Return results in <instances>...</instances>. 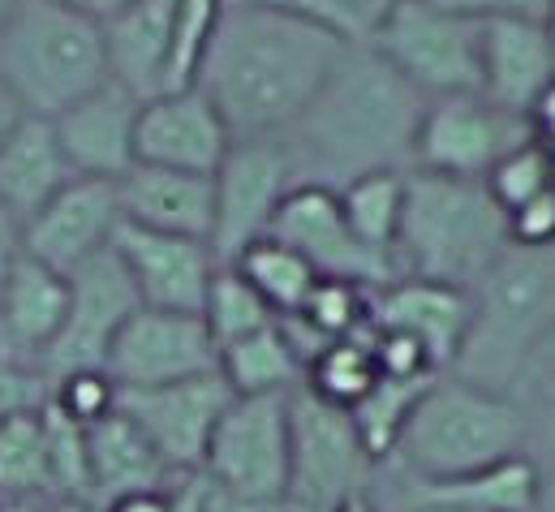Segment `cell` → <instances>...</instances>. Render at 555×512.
Masks as SVG:
<instances>
[{"mask_svg":"<svg viewBox=\"0 0 555 512\" xmlns=\"http://www.w3.org/2000/svg\"><path fill=\"white\" fill-rule=\"evenodd\" d=\"M349 43L310 17L224 9L194 87L233 138H276L297 126Z\"/></svg>","mask_w":555,"mask_h":512,"instance_id":"obj_1","label":"cell"},{"mask_svg":"<svg viewBox=\"0 0 555 512\" xmlns=\"http://www.w3.org/2000/svg\"><path fill=\"white\" fill-rule=\"evenodd\" d=\"M426 95L405 82L366 39H353L323 91L284 133L297 181L340 190L371 172L414 168Z\"/></svg>","mask_w":555,"mask_h":512,"instance_id":"obj_2","label":"cell"},{"mask_svg":"<svg viewBox=\"0 0 555 512\" xmlns=\"http://www.w3.org/2000/svg\"><path fill=\"white\" fill-rule=\"evenodd\" d=\"M474 315L448 375L487 392H521L555 332V246H513L469 289Z\"/></svg>","mask_w":555,"mask_h":512,"instance_id":"obj_3","label":"cell"},{"mask_svg":"<svg viewBox=\"0 0 555 512\" xmlns=\"http://www.w3.org/2000/svg\"><path fill=\"white\" fill-rule=\"evenodd\" d=\"M530 439V409L517 392H487L439 375L422 392L384 465L405 478H461L526 452Z\"/></svg>","mask_w":555,"mask_h":512,"instance_id":"obj_4","label":"cell"},{"mask_svg":"<svg viewBox=\"0 0 555 512\" xmlns=\"http://www.w3.org/2000/svg\"><path fill=\"white\" fill-rule=\"evenodd\" d=\"M508 212L491 199L487 181L426 168L405 172V207L392 246L401 276L474 289L482 271L508 251Z\"/></svg>","mask_w":555,"mask_h":512,"instance_id":"obj_5","label":"cell"},{"mask_svg":"<svg viewBox=\"0 0 555 512\" xmlns=\"http://www.w3.org/2000/svg\"><path fill=\"white\" fill-rule=\"evenodd\" d=\"M0 82L26 117H61L108 82L100 22L61 0H17L0 22Z\"/></svg>","mask_w":555,"mask_h":512,"instance_id":"obj_6","label":"cell"},{"mask_svg":"<svg viewBox=\"0 0 555 512\" xmlns=\"http://www.w3.org/2000/svg\"><path fill=\"white\" fill-rule=\"evenodd\" d=\"M379 461L366 452L349 409L314 396L306 384L288 392V500L306 512H332L340 500L371 491Z\"/></svg>","mask_w":555,"mask_h":512,"instance_id":"obj_7","label":"cell"},{"mask_svg":"<svg viewBox=\"0 0 555 512\" xmlns=\"http://www.w3.org/2000/svg\"><path fill=\"white\" fill-rule=\"evenodd\" d=\"M366 43L426 100L482 95V26L474 17L448 13L435 0H405L366 35Z\"/></svg>","mask_w":555,"mask_h":512,"instance_id":"obj_8","label":"cell"},{"mask_svg":"<svg viewBox=\"0 0 555 512\" xmlns=\"http://www.w3.org/2000/svg\"><path fill=\"white\" fill-rule=\"evenodd\" d=\"M198 474L229 500L288 496V392L233 396L211 431Z\"/></svg>","mask_w":555,"mask_h":512,"instance_id":"obj_9","label":"cell"},{"mask_svg":"<svg viewBox=\"0 0 555 512\" xmlns=\"http://www.w3.org/2000/svg\"><path fill=\"white\" fill-rule=\"evenodd\" d=\"M216 185V216H211V255L220 267L237 263L242 251L268 238L280 199L297 185L293 151L276 138H233L229 155L211 172Z\"/></svg>","mask_w":555,"mask_h":512,"instance_id":"obj_10","label":"cell"},{"mask_svg":"<svg viewBox=\"0 0 555 512\" xmlns=\"http://www.w3.org/2000/svg\"><path fill=\"white\" fill-rule=\"evenodd\" d=\"M530 138H534L530 117H517L478 91L426 100L414 142V168L465 177V181H487V172L504 155L526 146Z\"/></svg>","mask_w":555,"mask_h":512,"instance_id":"obj_11","label":"cell"},{"mask_svg":"<svg viewBox=\"0 0 555 512\" xmlns=\"http://www.w3.org/2000/svg\"><path fill=\"white\" fill-rule=\"evenodd\" d=\"M268 238L288 246V251H297L319 276L349 280V284H362L371 293L401 276L392 258L362 246L353 238V229H349V220L340 212V194L327 190V185H314V181H297L280 199Z\"/></svg>","mask_w":555,"mask_h":512,"instance_id":"obj_12","label":"cell"},{"mask_svg":"<svg viewBox=\"0 0 555 512\" xmlns=\"http://www.w3.org/2000/svg\"><path fill=\"white\" fill-rule=\"evenodd\" d=\"M139 289L126 271V263L117 258V251H100L87 263H78L69 271V315L65 328L56 336V345L43 354L39 375L52 384L69 371H91L104 367L113 336L121 332V323L139 310Z\"/></svg>","mask_w":555,"mask_h":512,"instance_id":"obj_13","label":"cell"},{"mask_svg":"<svg viewBox=\"0 0 555 512\" xmlns=\"http://www.w3.org/2000/svg\"><path fill=\"white\" fill-rule=\"evenodd\" d=\"M233 392L220 380V371L211 375H194L181 384L159 387H121L117 392V409L146 435V444L164 457V465L181 478L203 470L211 431L220 422V413L229 409Z\"/></svg>","mask_w":555,"mask_h":512,"instance_id":"obj_14","label":"cell"},{"mask_svg":"<svg viewBox=\"0 0 555 512\" xmlns=\"http://www.w3.org/2000/svg\"><path fill=\"white\" fill-rule=\"evenodd\" d=\"M104 371L113 375L117 387L181 384V380L220 371V349H216L203 315L139 306L113 336Z\"/></svg>","mask_w":555,"mask_h":512,"instance_id":"obj_15","label":"cell"},{"mask_svg":"<svg viewBox=\"0 0 555 512\" xmlns=\"http://www.w3.org/2000/svg\"><path fill=\"white\" fill-rule=\"evenodd\" d=\"M113 251L126 263L142 306L177 310V315H198L203 310L207 284H211V276L220 267L207 242L139 229L130 220L117 225Z\"/></svg>","mask_w":555,"mask_h":512,"instance_id":"obj_16","label":"cell"},{"mask_svg":"<svg viewBox=\"0 0 555 512\" xmlns=\"http://www.w3.org/2000/svg\"><path fill=\"white\" fill-rule=\"evenodd\" d=\"M139 113L142 100L121 82H104L61 117H52L56 142L74 168V177L121 181L139 164Z\"/></svg>","mask_w":555,"mask_h":512,"instance_id":"obj_17","label":"cell"},{"mask_svg":"<svg viewBox=\"0 0 555 512\" xmlns=\"http://www.w3.org/2000/svg\"><path fill=\"white\" fill-rule=\"evenodd\" d=\"M121 225V199L117 181L100 177H74L26 229L22 251L56 271H74L78 263L113 246V233Z\"/></svg>","mask_w":555,"mask_h":512,"instance_id":"obj_18","label":"cell"},{"mask_svg":"<svg viewBox=\"0 0 555 512\" xmlns=\"http://www.w3.org/2000/svg\"><path fill=\"white\" fill-rule=\"evenodd\" d=\"M469 315H474L469 289H452L439 280L397 276L392 284L371 293V323L422 345V354L430 358L439 375L452 371L465 345V332H469Z\"/></svg>","mask_w":555,"mask_h":512,"instance_id":"obj_19","label":"cell"},{"mask_svg":"<svg viewBox=\"0 0 555 512\" xmlns=\"http://www.w3.org/2000/svg\"><path fill=\"white\" fill-rule=\"evenodd\" d=\"M233 133L198 87L164 91L139 113V164L211 177L229 155Z\"/></svg>","mask_w":555,"mask_h":512,"instance_id":"obj_20","label":"cell"},{"mask_svg":"<svg viewBox=\"0 0 555 512\" xmlns=\"http://www.w3.org/2000/svg\"><path fill=\"white\" fill-rule=\"evenodd\" d=\"M482 26V95L517 117H530L539 95L555 82V43L547 22L495 17Z\"/></svg>","mask_w":555,"mask_h":512,"instance_id":"obj_21","label":"cell"},{"mask_svg":"<svg viewBox=\"0 0 555 512\" xmlns=\"http://www.w3.org/2000/svg\"><path fill=\"white\" fill-rule=\"evenodd\" d=\"M65 315H69V276L22 251L0 289V354L39 371L43 354L56 345L65 328Z\"/></svg>","mask_w":555,"mask_h":512,"instance_id":"obj_22","label":"cell"},{"mask_svg":"<svg viewBox=\"0 0 555 512\" xmlns=\"http://www.w3.org/2000/svg\"><path fill=\"white\" fill-rule=\"evenodd\" d=\"M392 496L443 512H534L543 496V465L530 452H517L491 470L461 474V478H405L379 465Z\"/></svg>","mask_w":555,"mask_h":512,"instance_id":"obj_23","label":"cell"},{"mask_svg":"<svg viewBox=\"0 0 555 512\" xmlns=\"http://www.w3.org/2000/svg\"><path fill=\"white\" fill-rule=\"evenodd\" d=\"M117 199H121V220H130L139 229L177 233V238H194V242L211 238V216H216L211 177L134 164L117 181Z\"/></svg>","mask_w":555,"mask_h":512,"instance_id":"obj_24","label":"cell"},{"mask_svg":"<svg viewBox=\"0 0 555 512\" xmlns=\"http://www.w3.org/2000/svg\"><path fill=\"white\" fill-rule=\"evenodd\" d=\"M74 168L56 142V129L43 117H22L0 138V207L26 229L65 185Z\"/></svg>","mask_w":555,"mask_h":512,"instance_id":"obj_25","label":"cell"},{"mask_svg":"<svg viewBox=\"0 0 555 512\" xmlns=\"http://www.w3.org/2000/svg\"><path fill=\"white\" fill-rule=\"evenodd\" d=\"M87 465H91V509L134 496V491H172L185 478L164 465V457L146 444L139 426L113 409L108 418L87 426Z\"/></svg>","mask_w":555,"mask_h":512,"instance_id":"obj_26","label":"cell"},{"mask_svg":"<svg viewBox=\"0 0 555 512\" xmlns=\"http://www.w3.org/2000/svg\"><path fill=\"white\" fill-rule=\"evenodd\" d=\"M172 4L177 0H134L108 22L104 30V56H108V78L134 91L142 104L164 95V74H168V43H172Z\"/></svg>","mask_w":555,"mask_h":512,"instance_id":"obj_27","label":"cell"},{"mask_svg":"<svg viewBox=\"0 0 555 512\" xmlns=\"http://www.w3.org/2000/svg\"><path fill=\"white\" fill-rule=\"evenodd\" d=\"M220 380L233 396H272V392H293L301 384V362L293 345L284 341L280 323L242 336L220 349Z\"/></svg>","mask_w":555,"mask_h":512,"instance_id":"obj_28","label":"cell"},{"mask_svg":"<svg viewBox=\"0 0 555 512\" xmlns=\"http://www.w3.org/2000/svg\"><path fill=\"white\" fill-rule=\"evenodd\" d=\"M379 358H375V328H358L353 336H340L332 345H323V354L306 367L301 384L310 387L314 396L353 409L371 387L379 384Z\"/></svg>","mask_w":555,"mask_h":512,"instance_id":"obj_29","label":"cell"},{"mask_svg":"<svg viewBox=\"0 0 555 512\" xmlns=\"http://www.w3.org/2000/svg\"><path fill=\"white\" fill-rule=\"evenodd\" d=\"M410 172V168H405ZM405 172H371L349 185H340V212L353 229V238L371 251L392 258L397 229H401V207H405ZM397 263V258H392Z\"/></svg>","mask_w":555,"mask_h":512,"instance_id":"obj_30","label":"cell"},{"mask_svg":"<svg viewBox=\"0 0 555 512\" xmlns=\"http://www.w3.org/2000/svg\"><path fill=\"white\" fill-rule=\"evenodd\" d=\"M229 267L242 271V280L276 310V319L280 315H297V310L306 306L310 289L319 284V271L297 255V251L280 246L272 238H263V242H255L250 251H242L237 263H229Z\"/></svg>","mask_w":555,"mask_h":512,"instance_id":"obj_31","label":"cell"},{"mask_svg":"<svg viewBox=\"0 0 555 512\" xmlns=\"http://www.w3.org/2000/svg\"><path fill=\"white\" fill-rule=\"evenodd\" d=\"M0 500H56L39 409L0 422Z\"/></svg>","mask_w":555,"mask_h":512,"instance_id":"obj_32","label":"cell"},{"mask_svg":"<svg viewBox=\"0 0 555 512\" xmlns=\"http://www.w3.org/2000/svg\"><path fill=\"white\" fill-rule=\"evenodd\" d=\"M435 380H439V375H417V380L379 375V384L371 387V392L349 409V418H353V426H358L366 452H371L379 465L392 457V448H397V439H401V431H405L414 405L422 400V392L435 384Z\"/></svg>","mask_w":555,"mask_h":512,"instance_id":"obj_33","label":"cell"},{"mask_svg":"<svg viewBox=\"0 0 555 512\" xmlns=\"http://www.w3.org/2000/svg\"><path fill=\"white\" fill-rule=\"evenodd\" d=\"M198 315H203V323H207L216 349H224V345H233V341H242V336H255V332H263V328L276 323V310H272V306L242 280V271H233V267H216Z\"/></svg>","mask_w":555,"mask_h":512,"instance_id":"obj_34","label":"cell"},{"mask_svg":"<svg viewBox=\"0 0 555 512\" xmlns=\"http://www.w3.org/2000/svg\"><path fill=\"white\" fill-rule=\"evenodd\" d=\"M43 422V444H48V474H52V496L91 504V465H87V426L61 413L52 400L39 409Z\"/></svg>","mask_w":555,"mask_h":512,"instance_id":"obj_35","label":"cell"},{"mask_svg":"<svg viewBox=\"0 0 555 512\" xmlns=\"http://www.w3.org/2000/svg\"><path fill=\"white\" fill-rule=\"evenodd\" d=\"M224 17V0H177L172 4V43H168V74L164 91L194 87L203 56L216 39V26Z\"/></svg>","mask_w":555,"mask_h":512,"instance_id":"obj_36","label":"cell"},{"mask_svg":"<svg viewBox=\"0 0 555 512\" xmlns=\"http://www.w3.org/2000/svg\"><path fill=\"white\" fill-rule=\"evenodd\" d=\"M487 190L504 212H517L521 203L539 199L555 190V164L547 155V146L539 138H530L526 146H517L513 155H504L491 172H487Z\"/></svg>","mask_w":555,"mask_h":512,"instance_id":"obj_37","label":"cell"},{"mask_svg":"<svg viewBox=\"0 0 555 512\" xmlns=\"http://www.w3.org/2000/svg\"><path fill=\"white\" fill-rule=\"evenodd\" d=\"M314 332H323L327 341L353 336L358 328L371 323V289L349 284V280H327L319 276V284L310 289L306 306L297 310Z\"/></svg>","mask_w":555,"mask_h":512,"instance_id":"obj_38","label":"cell"},{"mask_svg":"<svg viewBox=\"0 0 555 512\" xmlns=\"http://www.w3.org/2000/svg\"><path fill=\"white\" fill-rule=\"evenodd\" d=\"M48 387H52V392H48V400H52L61 413H69L74 422H82V426H91V422L108 418V413L117 409V392H121V387L113 384V375H108L104 367L69 371V375L52 380Z\"/></svg>","mask_w":555,"mask_h":512,"instance_id":"obj_39","label":"cell"},{"mask_svg":"<svg viewBox=\"0 0 555 512\" xmlns=\"http://www.w3.org/2000/svg\"><path fill=\"white\" fill-rule=\"evenodd\" d=\"M48 392H52V387H48V380H43L35 367H26V362L0 354V422H4V418H17V413L43 409Z\"/></svg>","mask_w":555,"mask_h":512,"instance_id":"obj_40","label":"cell"},{"mask_svg":"<svg viewBox=\"0 0 555 512\" xmlns=\"http://www.w3.org/2000/svg\"><path fill=\"white\" fill-rule=\"evenodd\" d=\"M508 238L513 246H534V251L555 246V190L508 212Z\"/></svg>","mask_w":555,"mask_h":512,"instance_id":"obj_41","label":"cell"},{"mask_svg":"<svg viewBox=\"0 0 555 512\" xmlns=\"http://www.w3.org/2000/svg\"><path fill=\"white\" fill-rule=\"evenodd\" d=\"M448 13L474 17V22H495V17H534L547 22V4L552 0H435Z\"/></svg>","mask_w":555,"mask_h":512,"instance_id":"obj_42","label":"cell"},{"mask_svg":"<svg viewBox=\"0 0 555 512\" xmlns=\"http://www.w3.org/2000/svg\"><path fill=\"white\" fill-rule=\"evenodd\" d=\"M224 9H272V13H293V17H310L336 35L349 39V26L336 9V0H224Z\"/></svg>","mask_w":555,"mask_h":512,"instance_id":"obj_43","label":"cell"},{"mask_svg":"<svg viewBox=\"0 0 555 512\" xmlns=\"http://www.w3.org/2000/svg\"><path fill=\"white\" fill-rule=\"evenodd\" d=\"M517 396H521L526 409H530V426H534V435H543V444L555 452V371L534 375Z\"/></svg>","mask_w":555,"mask_h":512,"instance_id":"obj_44","label":"cell"},{"mask_svg":"<svg viewBox=\"0 0 555 512\" xmlns=\"http://www.w3.org/2000/svg\"><path fill=\"white\" fill-rule=\"evenodd\" d=\"M405 0H336L345 26H349V39H366L392 9H401Z\"/></svg>","mask_w":555,"mask_h":512,"instance_id":"obj_45","label":"cell"},{"mask_svg":"<svg viewBox=\"0 0 555 512\" xmlns=\"http://www.w3.org/2000/svg\"><path fill=\"white\" fill-rule=\"evenodd\" d=\"M207 512H306V509L293 504L288 496H280V500H229V496H220V491L207 487Z\"/></svg>","mask_w":555,"mask_h":512,"instance_id":"obj_46","label":"cell"},{"mask_svg":"<svg viewBox=\"0 0 555 512\" xmlns=\"http://www.w3.org/2000/svg\"><path fill=\"white\" fill-rule=\"evenodd\" d=\"M177 491V487H172ZM172 491H134V496H117L95 512H172Z\"/></svg>","mask_w":555,"mask_h":512,"instance_id":"obj_47","label":"cell"},{"mask_svg":"<svg viewBox=\"0 0 555 512\" xmlns=\"http://www.w3.org/2000/svg\"><path fill=\"white\" fill-rule=\"evenodd\" d=\"M17 255H22V225L0 207V289H4V276L13 271Z\"/></svg>","mask_w":555,"mask_h":512,"instance_id":"obj_48","label":"cell"},{"mask_svg":"<svg viewBox=\"0 0 555 512\" xmlns=\"http://www.w3.org/2000/svg\"><path fill=\"white\" fill-rule=\"evenodd\" d=\"M530 126H534V138H539L543 146H552L555 142V82L539 95V104L530 108Z\"/></svg>","mask_w":555,"mask_h":512,"instance_id":"obj_49","label":"cell"},{"mask_svg":"<svg viewBox=\"0 0 555 512\" xmlns=\"http://www.w3.org/2000/svg\"><path fill=\"white\" fill-rule=\"evenodd\" d=\"M172 512H207V483H203V474H190L172 491Z\"/></svg>","mask_w":555,"mask_h":512,"instance_id":"obj_50","label":"cell"},{"mask_svg":"<svg viewBox=\"0 0 555 512\" xmlns=\"http://www.w3.org/2000/svg\"><path fill=\"white\" fill-rule=\"evenodd\" d=\"M61 4H69L74 13H87V17H95V22H108L113 13H121V9L134 4V0H61Z\"/></svg>","mask_w":555,"mask_h":512,"instance_id":"obj_51","label":"cell"},{"mask_svg":"<svg viewBox=\"0 0 555 512\" xmlns=\"http://www.w3.org/2000/svg\"><path fill=\"white\" fill-rule=\"evenodd\" d=\"M22 117H26V113L17 108V100H13V95H9V87L0 82V138H4V133H9L13 126H17Z\"/></svg>","mask_w":555,"mask_h":512,"instance_id":"obj_52","label":"cell"},{"mask_svg":"<svg viewBox=\"0 0 555 512\" xmlns=\"http://www.w3.org/2000/svg\"><path fill=\"white\" fill-rule=\"evenodd\" d=\"M332 512H384L379 509V500H375V487L371 491H358V496H349V500H340Z\"/></svg>","mask_w":555,"mask_h":512,"instance_id":"obj_53","label":"cell"},{"mask_svg":"<svg viewBox=\"0 0 555 512\" xmlns=\"http://www.w3.org/2000/svg\"><path fill=\"white\" fill-rule=\"evenodd\" d=\"M0 512H56V500H4Z\"/></svg>","mask_w":555,"mask_h":512,"instance_id":"obj_54","label":"cell"},{"mask_svg":"<svg viewBox=\"0 0 555 512\" xmlns=\"http://www.w3.org/2000/svg\"><path fill=\"white\" fill-rule=\"evenodd\" d=\"M547 371H555V332H552V341L543 345V354L534 358V367H530V380H534V375H547ZM530 380H526V384H530ZM526 384H521V387H526Z\"/></svg>","mask_w":555,"mask_h":512,"instance_id":"obj_55","label":"cell"},{"mask_svg":"<svg viewBox=\"0 0 555 512\" xmlns=\"http://www.w3.org/2000/svg\"><path fill=\"white\" fill-rule=\"evenodd\" d=\"M388 496H392V491H388ZM379 509H384V512H443V509H426V504H410V500H401V496L379 500Z\"/></svg>","mask_w":555,"mask_h":512,"instance_id":"obj_56","label":"cell"},{"mask_svg":"<svg viewBox=\"0 0 555 512\" xmlns=\"http://www.w3.org/2000/svg\"><path fill=\"white\" fill-rule=\"evenodd\" d=\"M534 512H555V470L543 474V496H539V509Z\"/></svg>","mask_w":555,"mask_h":512,"instance_id":"obj_57","label":"cell"},{"mask_svg":"<svg viewBox=\"0 0 555 512\" xmlns=\"http://www.w3.org/2000/svg\"><path fill=\"white\" fill-rule=\"evenodd\" d=\"M56 512H95L91 504H74V500H56Z\"/></svg>","mask_w":555,"mask_h":512,"instance_id":"obj_58","label":"cell"},{"mask_svg":"<svg viewBox=\"0 0 555 512\" xmlns=\"http://www.w3.org/2000/svg\"><path fill=\"white\" fill-rule=\"evenodd\" d=\"M547 30H552V43H555V0L547 4Z\"/></svg>","mask_w":555,"mask_h":512,"instance_id":"obj_59","label":"cell"},{"mask_svg":"<svg viewBox=\"0 0 555 512\" xmlns=\"http://www.w3.org/2000/svg\"><path fill=\"white\" fill-rule=\"evenodd\" d=\"M13 4H17V0H0V22L9 17V9H13Z\"/></svg>","mask_w":555,"mask_h":512,"instance_id":"obj_60","label":"cell"}]
</instances>
